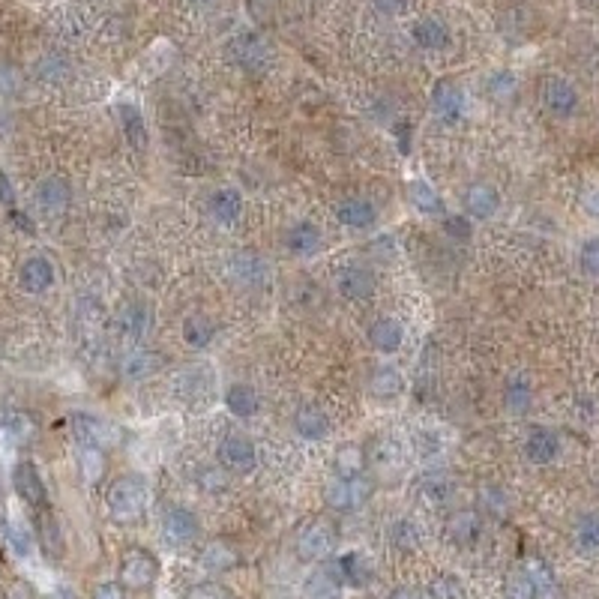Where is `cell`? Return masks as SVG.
<instances>
[{
    "label": "cell",
    "mask_w": 599,
    "mask_h": 599,
    "mask_svg": "<svg viewBox=\"0 0 599 599\" xmlns=\"http://www.w3.org/2000/svg\"><path fill=\"white\" fill-rule=\"evenodd\" d=\"M72 204V186L63 177H45L36 186V207L48 216L63 213Z\"/></svg>",
    "instance_id": "484cf974"
},
{
    "label": "cell",
    "mask_w": 599,
    "mask_h": 599,
    "mask_svg": "<svg viewBox=\"0 0 599 599\" xmlns=\"http://www.w3.org/2000/svg\"><path fill=\"white\" fill-rule=\"evenodd\" d=\"M123 132H126V138H129V144L135 147V150H144L147 147V129H144V120H141V114L129 105V108H123Z\"/></svg>",
    "instance_id": "bcb514c9"
},
{
    "label": "cell",
    "mask_w": 599,
    "mask_h": 599,
    "mask_svg": "<svg viewBox=\"0 0 599 599\" xmlns=\"http://www.w3.org/2000/svg\"><path fill=\"white\" fill-rule=\"evenodd\" d=\"M486 87H489V96L498 99V102H510V99L519 96V78H516V72H510V69H495V72L489 75Z\"/></svg>",
    "instance_id": "60d3db41"
},
{
    "label": "cell",
    "mask_w": 599,
    "mask_h": 599,
    "mask_svg": "<svg viewBox=\"0 0 599 599\" xmlns=\"http://www.w3.org/2000/svg\"><path fill=\"white\" fill-rule=\"evenodd\" d=\"M294 432L303 438V441H327L330 432H333V423H330V414L318 405H303L294 411Z\"/></svg>",
    "instance_id": "cb8c5ba5"
},
{
    "label": "cell",
    "mask_w": 599,
    "mask_h": 599,
    "mask_svg": "<svg viewBox=\"0 0 599 599\" xmlns=\"http://www.w3.org/2000/svg\"><path fill=\"white\" fill-rule=\"evenodd\" d=\"M216 456H219V465H222L228 474H234V477H249V474L258 471V450H255V444H252V438H246V435H240V432L225 435V438L219 441Z\"/></svg>",
    "instance_id": "5b68a950"
},
{
    "label": "cell",
    "mask_w": 599,
    "mask_h": 599,
    "mask_svg": "<svg viewBox=\"0 0 599 599\" xmlns=\"http://www.w3.org/2000/svg\"><path fill=\"white\" fill-rule=\"evenodd\" d=\"M75 459H78V471H81L84 483H96L105 474V450L90 447V444H78Z\"/></svg>",
    "instance_id": "74e56055"
},
{
    "label": "cell",
    "mask_w": 599,
    "mask_h": 599,
    "mask_svg": "<svg viewBox=\"0 0 599 599\" xmlns=\"http://www.w3.org/2000/svg\"><path fill=\"white\" fill-rule=\"evenodd\" d=\"M153 321H156L153 306L147 300H132L117 315V333L123 336L126 345H138V342H144L150 336Z\"/></svg>",
    "instance_id": "7c38bea8"
},
{
    "label": "cell",
    "mask_w": 599,
    "mask_h": 599,
    "mask_svg": "<svg viewBox=\"0 0 599 599\" xmlns=\"http://www.w3.org/2000/svg\"><path fill=\"white\" fill-rule=\"evenodd\" d=\"M36 537H39V543H42V549L48 555H60L63 552V540H60L57 522L45 510H39V516H36Z\"/></svg>",
    "instance_id": "7bdbcfd3"
},
{
    "label": "cell",
    "mask_w": 599,
    "mask_h": 599,
    "mask_svg": "<svg viewBox=\"0 0 599 599\" xmlns=\"http://www.w3.org/2000/svg\"><path fill=\"white\" fill-rule=\"evenodd\" d=\"M228 276H231V282L234 285H240V288H249V291H258V288H264L267 282H270V264L258 255V252H252V249H240V252H234L231 258H228Z\"/></svg>",
    "instance_id": "9c48e42d"
},
{
    "label": "cell",
    "mask_w": 599,
    "mask_h": 599,
    "mask_svg": "<svg viewBox=\"0 0 599 599\" xmlns=\"http://www.w3.org/2000/svg\"><path fill=\"white\" fill-rule=\"evenodd\" d=\"M372 459H375V468L390 474V468H402V447L396 441H381L375 450H372Z\"/></svg>",
    "instance_id": "681fc988"
},
{
    "label": "cell",
    "mask_w": 599,
    "mask_h": 599,
    "mask_svg": "<svg viewBox=\"0 0 599 599\" xmlns=\"http://www.w3.org/2000/svg\"><path fill=\"white\" fill-rule=\"evenodd\" d=\"M483 528L486 522H483V513L477 510H459L447 519V537L459 549H474L483 540Z\"/></svg>",
    "instance_id": "d6986e66"
},
{
    "label": "cell",
    "mask_w": 599,
    "mask_h": 599,
    "mask_svg": "<svg viewBox=\"0 0 599 599\" xmlns=\"http://www.w3.org/2000/svg\"><path fill=\"white\" fill-rule=\"evenodd\" d=\"M183 342L192 348V351H204V348H210L213 345V339H216V333H219V324L210 318V315H204V312H195V315H189L186 321H183Z\"/></svg>",
    "instance_id": "f546056e"
},
{
    "label": "cell",
    "mask_w": 599,
    "mask_h": 599,
    "mask_svg": "<svg viewBox=\"0 0 599 599\" xmlns=\"http://www.w3.org/2000/svg\"><path fill=\"white\" fill-rule=\"evenodd\" d=\"M54 279H57L54 264H51L45 255H30V258H24V264H21V270H18V285H21V291H24V294H33V297L51 291V288H54Z\"/></svg>",
    "instance_id": "2e32d148"
},
{
    "label": "cell",
    "mask_w": 599,
    "mask_h": 599,
    "mask_svg": "<svg viewBox=\"0 0 599 599\" xmlns=\"http://www.w3.org/2000/svg\"><path fill=\"white\" fill-rule=\"evenodd\" d=\"M0 204L15 207V189H12V183H9V177L3 171H0Z\"/></svg>",
    "instance_id": "680465c9"
},
{
    "label": "cell",
    "mask_w": 599,
    "mask_h": 599,
    "mask_svg": "<svg viewBox=\"0 0 599 599\" xmlns=\"http://www.w3.org/2000/svg\"><path fill=\"white\" fill-rule=\"evenodd\" d=\"M183 599H231V594L222 585H216V582H201V585L189 588Z\"/></svg>",
    "instance_id": "9f6ffc18"
},
{
    "label": "cell",
    "mask_w": 599,
    "mask_h": 599,
    "mask_svg": "<svg viewBox=\"0 0 599 599\" xmlns=\"http://www.w3.org/2000/svg\"><path fill=\"white\" fill-rule=\"evenodd\" d=\"M366 468V453L357 444H348L336 453V474H363Z\"/></svg>",
    "instance_id": "7dc6e473"
},
{
    "label": "cell",
    "mask_w": 599,
    "mask_h": 599,
    "mask_svg": "<svg viewBox=\"0 0 599 599\" xmlns=\"http://www.w3.org/2000/svg\"><path fill=\"white\" fill-rule=\"evenodd\" d=\"M159 366H162V360H159L150 348H144V342L126 345L123 354H120V375H123L126 381H135V384L153 378V375L159 372Z\"/></svg>",
    "instance_id": "e0dca14e"
},
{
    "label": "cell",
    "mask_w": 599,
    "mask_h": 599,
    "mask_svg": "<svg viewBox=\"0 0 599 599\" xmlns=\"http://www.w3.org/2000/svg\"><path fill=\"white\" fill-rule=\"evenodd\" d=\"M78 324H81L84 336H99V330L105 324V315L96 306V300H81V306H78Z\"/></svg>",
    "instance_id": "c3c4849f"
},
{
    "label": "cell",
    "mask_w": 599,
    "mask_h": 599,
    "mask_svg": "<svg viewBox=\"0 0 599 599\" xmlns=\"http://www.w3.org/2000/svg\"><path fill=\"white\" fill-rule=\"evenodd\" d=\"M504 597L507 599H546V594H543V588L534 582V576H531L525 567H519V570H513V573L507 576V582H504Z\"/></svg>",
    "instance_id": "d590c367"
},
{
    "label": "cell",
    "mask_w": 599,
    "mask_h": 599,
    "mask_svg": "<svg viewBox=\"0 0 599 599\" xmlns=\"http://www.w3.org/2000/svg\"><path fill=\"white\" fill-rule=\"evenodd\" d=\"M387 543L402 552V555H414L420 546H423V534L417 528L414 519H396L390 528H387Z\"/></svg>",
    "instance_id": "836d02e7"
},
{
    "label": "cell",
    "mask_w": 599,
    "mask_h": 599,
    "mask_svg": "<svg viewBox=\"0 0 599 599\" xmlns=\"http://www.w3.org/2000/svg\"><path fill=\"white\" fill-rule=\"evenodd\" d=\"M579 270H582L588 279H599V234L597 237H588V240L579 246Z\"/></svg>",
    "instance_id": "f907efd6"
},
{
    "label": "cell",
    "mask_w": 599,
    "mask_h": 599,
    "mask_svg": "<svg viewBox=\"0 0 599 599\" xmlns=\"http://www.w3.org/2000/svg\"><path fill=\"white\" fill-rule=\"evenodd\" d=\"M201 567L207 573H231V570L240 567V552L225 540H213L201 552Z\"/></svg>",
    "instance_id": "1f68e13d"
},
{
    "label": "cell",
    "mask_w": 599,
    "mask_h": 599,
    "mask_svg": "<svg viewBox=\"0 0 599 599\" xmlns=\"http://www.w3.org/2000/svg\"><path fill=\"white\" fill-rule=\"evenodd\" d=\"M573 543L582 555H599V513L579 516L573 528Z\"/></svg>",
    "instance_id": "e575fe53"
},
{
    "label": "cell",
    "mask_w": 599,
    "mask_h": 599,
    "mask_svg": "<svg viewBox=\"0 0 599 599\" xmlns=\"http://www.w3.org/2000/svg\"><path fill=\"white\" fill-rule=\"evenodd\" d=\"M369 345H372L378 354H384V357L399 354L402 345H405V327H402V321L393 318V315L375 318L372 327H369Z\"/></svg>",
    "instance_id": "44dd1931"
},
{
    "label": "cell",
    "mask_w": 599,
    "mask_h": 599,
    "mask_svg": "<svg viewBox=\"0 0 599 599\" xmlns=\"http://www.w3.org/2000/svg\"><path fill=\"white\" fill-rule=\"evenodd\" d=\"M408 201H411V207L417 210V213H423V216H447L444 213V198L435 192V186L432 183H426V180H411L408 183Z\"/></svg>",
    "instance_id": "d6a6232c"
},
{
    "label": "cell",
    "mask_w": 599,
    "mask_h": 599,
    "mask_svg": "<svg viewBox=\"0 0 599 599\" xmlns=\"http://www.w3.org/2000/svg\"><path fill=\"white\" fill-rule=\"evenodd\" d=\"M159 579V558L147 549H132L120 561V585L126 591H147Z\"/></svg>",
    "instance_id": "8992f818"
},
{
    "label": "cell",
    "mask_w": 599,
    "mask_h": 599,
    "mask_svg": "<svg viewBox=\"0 0 599 599\" xmlns=\"http://www.w3.org/2000/svg\"><path fill=\"white\" fill-rule=\"evenodd\" d=\"M195 483H198V489H201L204 495L216 498V495H222V492L228 489V471H225L222 465H219V468H201L198 477H195Z\"/></svg>",
    "instance_id": "f6af8a7d"
},
{
    "label": "cell",
    "mask_w": 599,
    "mask_h": 599,
    "mask_svg": "<svg viewBox=\"0 0 599 599\" xmlns=\"http://www.w3.org/2000/svg\"><path fill=\"white\" fill-rule=\"evenodd\" d=\"M522 453H525V459H528L531 465L546 468V465L558 462V456H561V438H558V432L549 429V426H534V429H528V435H525Z\"/></svg>",
    "instance_id": "5bb4252c"
},
{
    "label": "cell",
    "mask_w": 599,
    "mask_h": 599,
    "mask_svg": "<svg viewBox=\"0 0 599 599\" xmlns=\"http://www.w3.org/2000/svg\"><path fill=\"white\" fill-rule=\"evenodd\" d=\"M222 405L228 408V414H234L237 420H249L261 411V396L252 384L246 381H231L222 393Z\"/></svg>",
    "instance_id": "d4e9b609"
},
{
    "label": "cell",
    "mask_w": 599,
    "mask_h": 599,
    "mask_svg": "<svg viewBox=\"0 0 599 599\" xmlns=\"http://www.w3.org/2000/svg\"><path fill=\"white\" fill-rule=\"evenodd\" d=\"M369 393L378 399V402H393L405 393V375L399 366H390V363H381L372 369L369 375Z\"/></svg>",
    "instance_id": "83f0119b"
},
{
    "label": "cell",
    "mask_w": 599,
    "mask_h": 599,
    "mask_svg": "<svg viewBox=\"0 0 599 599\" xmlns=\"http://www.w3.org/2000/svg\"><path fill=\"white\" fill-rule=\"evenodd\" d=\"M444 228L453 240H471V219L456 213V216H444Z\"/></svg>",
    "instance_id": "11a10c76"
},
{
    "label": "cell",
    "mask_w": 599,
    "mask_h": 599,
    "mask_svg": "<svg viewBox=\"0 0 599 599\" xmlns=\"http://www.w3.org/2000/svg\"><path fill=\"white\" fill-rule=\"evenodd\" d=\"M504 405L510 414H528L534 405V384L525 372H516L504 381Z\"/></svg>",
    "instance_id": "4dcf8cb0"
},
{
    "label": "cell",
    "mask_w": 599,
    "mask_h": 599,
    "mask_svg": "<svg viewBox=\"0 0 599 599\" xmlns=\"http://www.w3.org/2000/svg\"><path fill=\"white\" fill-rule=\"evenodd\" d=\"M210 387H213V378L207 375V369H198V366H186V369L171 381V390L180 396V402H189V405L207 399Z\"/></svg>",
    "instance_id": "4316f807"
},
{
    "label": "cell",
    "mask_w": 599,
    "mask_h": 599,
    "mask_svg": "<svg viewBox=\"0 0 599 599\" xmlns=\"http://www.w3.org/2000/svg\"><path fill=\"white\" fill-rule=\"evenodd\" d=\"M390 599H426L420 591H411V588H399V591H393V597Z\"/></svg>",
    "instance_id": "6125c7cd"
},
{
    "label": "cell",
    "mask_w": 599,
    "mask_h": 599,
    "mask_svg": "<svg viewBox=\"0 0 599 599\" xmlns=\"http://www.w3.org/2000/svg\"><path fill=\"white\" fill-rule=\"evenodd\" d=\"M147 495H150V489L141 474H120L117 480H111V486L105 492L108 516L117 525H135L147 510Z\"/></svg>",
    "instance_id": "6da1fadb"
},
{
    "label": "cell",
    "mask_w": 599,
    "mask_h": 599,
    "mask_svg": "<svg viewBox=\"0 0 599 599\" xmlns=\"http://www.w3.org/2000/svg\"><path fill=\"white\" fill-rule=\"evenodd\" d=\"M159 534H162V543H165V546L183 549V546H192V543L198 540L201 522H198V516H195L189 507H168L165 516H162Z\"/></svg>",
    "instance_id": "52a82bcc"
},
{
    "label": "cell",
    "mask_w": 599,
    "mask_h": 599,
    "mask_svg": "<svg viewBox=\"0 0 599 599\" xmlns=\"http://www.w3.org/2000/svg\"><path fill=\"white\" fill-rule=\"evenodd\" d=\"M543 105L552 117L558 120H570L576 117V111L582 108V96H579V87L564 78V75H552L543 81Z\"/></svg>",
    "instance_id": "ba28073f"
},
{
    "label": "cell",
    "mask_w": 599,
    "mask_h": 599,
    "mask_svg": "<svg viewBox=\"0 0 599 599\" xmlns=\"http://www.w3.org/2000/svg\"><path fill=\"white\" fill-rule=\"evenodd\" d=\"M336 576L342 579V585L363 588V585L369 582V564H366V558H363V555H357V552H348V555H342V558H339V564H336Z\"/></svg>",
    "instance_id": "8d00e7d4"
},
{
    "label": "cell",
    "mask_w": 599,
    "mask_h": 599,
    "mask_svg": "<svg viewBox=\"0 0 599 599\" xmlns=\"http://www.w3.org/2000/svg\"><path fill=\"white\" fill-rule=\"evenodd\" d=\"M333 216L342 228H351V231H372L378 225V207L369 198H357V195L342 198L333 207Z\"/></svg>",
    "instance_id": "9a60e30c"
},
{
    "label": "cell",
    "mask_w": 599,
    "mask_h": 599,
    "mask_svg": "<svg viewBox=\"0 0 599 599\" xmlns=\"http://www.w3.org/2000/svg\"><path fill=\"white\" fill-rule=\"evenodd\" d=\"M72 432H75V441L78 444H90V447H99V450H108L117 444V429L93 414H75L72 417Z\"/></svg>",
    "instance_id": "ffe728a7"
},
{
    "label": "cell",
    "mask_w": 599,
    "mask_h": 599,
    "mask_svg": "<svg viewBox=\"0 0 599 599\" xmlns=\"http://www.w3.org/2000/svg\"><path fill=\"white\" fill-rule=\"evenodd\" d=\"M432 114L441 120V123H462L465 111H468V96L465 90L453 81V78H441L435 87H432Z\"/></svg>",
    "instance_id": "30bf717a"
},
{
    "label": "cell",
    "mask_w": 599,
    "mask_h": 599,
    "mask_svg": "<svg viewBox=\"0 0 599 599\" xmlns=\"http://www.w3.org/2000/svg\"><path fill=\"white\" fill-rule=\"evenodd\" d=\"M504 207V198L498 192L495 183H486V180H477L465 189L462 195V210L468 219H477V222H489L501 213Z\"/></svg>",
    "instance_id": "8fae6325"
},
{
    "label": "cell",
    "mask_w": 599,
    "mask_h": 599,
    "mask_svg": "<svg viewBox=\"0 0 599 599\" xmlns=\"http://www.w3.org/2000/svg\"><path fill=\"white\" fill-rule=\"evenodd\" d=\"M531 576H534V582L543 588V594L549 597L552 591H555V573H552V567L543 561V558H528L525 564H522Z\"/></svg>",
    "instance_id": "f5cc1de1"
},
{
    "label": "cell",
    "mask_w": 599,
    "mask_h": 599,
    "mask_svg": "<svg viewBox=\"0 0 599 599\" xmlns=\"http://www.w3.org/2000/svg\"><path fill=\"white\" fill-rule=\"evenodd\" d=\"M228 57L246 72H264L273 63V51L267 39L255 30H240L228 39Z\"/></svg>",
    "instance_id": "277c9868"
},
{
    "label": "cell",
    "mask_w": 599,
    "mask_h": 599,
    "mask_svg": "<svg viewBox=\"0 0 599 599\" xmlns=\"http://www.w3.org/2000/svg\"><path fill=\"white\" fill-rule=\"evenodd\" d=\"M372 498V483L363 474H333L324 483V504L333 513H357Z\"/></svg>",
    "instance_id": "7a4b0ae2"
},
{
    "label": "cell",
    "mask_w": 599,
    "mask_h": 599,
    "mask_svg": "<svg viewBox=\"0 0 599 599\" xmlns=\"http://www.w3.org/2000/svg\"><path fill=\"white\" fill-rule=\"evenodd\" d=\"M324 246V234L315 222H294L288 231H285V249L294 255V258H315Z\"/></svg>",
    "instance_id": "603a6c76"
},
{
    "label": "cell",
    "mask_w": 599,
    "mask_h": 599,
    "mask_svg": "<svg viewBox=\"0 0 599 599\" xmlns=\"http://www.w3.org/2000/svg\"><path fill=\"white\" fill-rule=\"evenodd\" d=\"M90 599H126V588L120 582H102L93 588Z\"/></svg>",
    "instance_id": "6f0895ef"
},
{
    "label": "cell",
    "mask_w": 599,
    "mask_h": 599,
    "mask_svg": "<svg viewBox=\"0 0 599 599\" xmlns=\"http://www.w3.org/2000/svg\"><path fill=\"white\" fill-rule=\"evenodd\" d=\"M6 543L18 558H30V552H33V534L24 525H15V522L6 525Z\"/></svg>",
    "instance_id": "816d5d0a"
},
{
    "label": "cell",
    "mask_w": 599,
    "mask_h": 599,
    "mask_svg": "<svg viewBox=\"0 0 599 599\" xmlns=\"http://www.w3.org/2000/svg\"><path fill=\"white\" fill-rule=\"evenodd\" d=\"M510 492L504 486H483L480 489V510L483 516H492V519H504L510 513Z\"/></svg>",
    "instance_id": "f35d334b"
},
{
    "label": "cell",
    "mask_w": 599,
    "mask_h": 599,
    "mask_svg": "<svg viewBox=\"0 0 599 599\" xmlns=\"http://www.w3.org/2000/svg\"><path fill=\"white\" fill-rule=\"evenodd\" d=\"M585 213L594 216V219H599V189H594V192L585 195Z\"/></svg>",
    "instance_id": "94428289"
},
{
    "label": "cell",
    "mask_w": 599,
    "mask_h": 599,
    "mask_svg": "<svg viewBox=\"0 0 599 599\" xmlns=\"http://www.w3.org/2000/svg\"><path fill=\"white\" fill-rule=\"evenodd\" d=\"M192 3H195V6H213L216 0H192Z\"/></svg>",
    "instance_id": "be15d7a7"
},
{
    "label": "cell",
    "mask_w": 599,
    "mask_h": 599,
    "mask_svg": "<svg viewBox=\"0 0 599 599\" xmlns=\"http://www.w3.org/2000/svg\"><path fill=\"white\" fill-rule=\"evenodd\" d=\"M336 546H339V531L327 519H312L309 525H303L300 534H297V543H294L297 558L306 561V564L327 561L336 552Z\"/></svg>",
    "instance_id": "3957f363"
},
{
    "label": "cell",
    "mask_w": 599,
    "mask_h": 599,
    "mask_svg": "<svg viewBox=\"0 0 599 599\" xmlns=\"http://www.w3.org/2000/svg\"><path fill=\"white\" fill-rule=\"evenodd\" d=\"M411 39L423 51H444L453 42V33H450L447 21L435 18V15H423L411 24Z\"/></svg>",
    "instance_id": "7402d4cb"
},
{
    "label": "cell",
    "mask_w": 599,
    "mask_h": 599,
    "mask_svg": "<svg viewBox=\"0 0 599 599\" xmlns=\"http://www.w3.org/2000/svg\"><path fill=\"white\" fill-rule=\"evenodd\" d=\"M426 599H465V585L456 576L444 573V576H438V579L429 582Z\"/></svg>",
    "instance_id": "ee69618b"
},
{
    "label": "cell",
    "mask_w": 599,
    "mask_h": 599,
    "mask_svg": "<svg viewBox=\"0 0 599 599\" xmlns=\"http://www.w3.org/2000/svg\"><path fill=\"white\" fill-rule=\"evenodd\" d=\"M375 6L387 15H399V12L408 9V0H375Z\"/></svg>",
    "instance_id": "91938a15"
},
{
    "label": "cell",
    "mask_w": 599,
    "mask_h": 599,
    "mask_svg": "<svg viewBox=\"0 0 599 599\" xmlns=\"http://www.w3.org/2000/svg\"><path fill=\"white\" fill-rule=\"evenodd\" d=\"M336 291L351 303H366L375 294V276L360 264H348L336 273Z\"/></svg>",
    "instance_id": "ac0fdd59"
},
{
    "label": "cell",
    "mask_w": 599,
    "mask_h": 599,
    "mask_svg": "<svg viewBox=\"0 0 599 599\" xmlns=\"http://www.w3.org/2000/svg\"><path fill=\"white\" fill-rule=\"evenodd\" d=\"M0 429H3L6 435H12L15 441H24V438L33 435V423H30V417H24V414H9V417L0 423Z\"/></svg>",
    "instance_id": "db71d44e"
},
{
    "label": "cell",
    "mask_w": 599,
    "mask_h": 599,
    "mask_svg": "<svg viewBox=\"0 0 599 599\" xmlns=\"http://www.w3.org/2000/svg\"><path fill=\"white\" fill-rule=\"evenodd\" d=\"M207 210H210V216L219 225H234L240 219V213H243V195H240V189H234V186L213 189L210 198H207Z\"/></svg>",
    "instance_id": "f1b7e54d"
},
{
    "label": "cell",
    "mask_w": 599,
    "mask_h": 599,
    "mask_svg": "<svg viewBox=\"0 0 599 599\" xmlns=\"http://www.w3.org/2000/svg\"><path fill=\"white\" fill-rule=\"evenodd\" d=\"M12 489L33 510H45L48 507V489H45V480H42V474L36 471L33 462H18L12 468Z\"/></svg>",
    "instance_id": "4fadbf2b"
},
{
    "label": "cell",
    "mask_w": 599,
    "mask_h": 599,
    "mask_svg": "<svg viewBox=\"0 0 599 599\" xmlns=\"http://www.w3.org/2000/svg\"><path fill=\"white\" fill-rule=\"evenodd\" d=\"M339 591H342V579L330 570H318L306 582V597L309 599H339Z\"/></svg>",
    "instance_id": "ab89813d"
},
{
    "label": "cell",
    "mask_w": 599,
    "mask_h": 599,
    "mask_svg": "<svg viewBox=\"0 0 599 599\" xmlns=\"http://www.w3.org/2000/svg\"><path fill=\"white\" fill-rule=\"evenodd\" d=\"M420 495H423L426 504L441 507V504H447V501L453 498V483H450L444 474H429V477H423V483H420Z\"/></svg>",
    "instance_id": "b9f144b4"
}]
</instances>
